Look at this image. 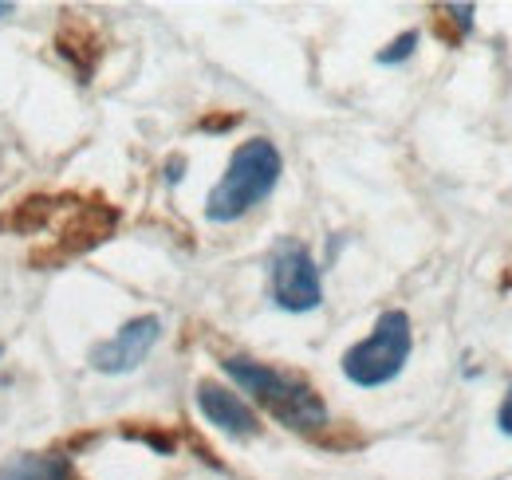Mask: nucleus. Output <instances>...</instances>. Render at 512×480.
Wrapping results in <instances>:
<instances>
[{
    "label": "nucleus",
    "mask_w": 512,
    "mask_h": 480,
    "mask_svg": "<svg viewBox=\"0 0 512 480\" xmlns=\"http://www.w3.org/2000/svg\"><path fill=\"white\" fill-rule=\"evenodd\" d=\"M414 48H418V32H402L386 52H379V63H383V67H394V63L410 60V56H414Z\"/></svg>",
    "instance_id": "8"
},
{
    "label": "nucleus",
    "mask_w": 512,
    "mask_h": 480,
    "mask_svg": "<svg viewBox=\"0 0 512 480\" xmlns=\"http://www.w3.org/2000/svg\"><path fill=\"white\" fill-rule=\"evenodd\" d=\"M158 339H162V319L158 315H138L91 351V366L99 374H130L146 362V355L158 347Z\"/></svg>",
    "instance_id": "5"
},
{
    "label": "nucleus",
    "mask_w": 512,
    "mask_h": 480,
    "mask_svg": "<svg viewBox=\"0 0 512 480\" xmlns=\"http://www.w3.org/2000/svg\"><path fill=\"white\" fill-rule=\"evenodd\" d=\"M0 355H4V347H0Z\"/></svg>",
    "instance_id": "11"
},
{
    "label": "nucleus",
    "mask_w": 512,
    "mask_h": 480,
    "mask_svg": "<svg viewBox=\"0 0 512 480\" xmlns=\"http://www.w3.org/2000/svg\"><path fill=\"white\" fill-rule=\"evenodd\" d=\"M268 296L280 311H292V315L316 311L323 303L320 268H316V260L308 256L304 244L280 240L272 248V256H268Z\"/></svg>",
    "instance_id": "4"
},
{
    "label": "nucleus",
    "mask_w": 512,
    "mask_h": 480,
    "mask_svg": "<svg viewBox=\"0 0 512 480\" xmlns=\"http://www.w3.org/2000/svg\"><path fill=\"white\" fill-rule=\"evenodd\" d=\"M197 410L209 425H217L221 433L229 437H256L260 433V421L256 414L245 406V398H237L233 390L217 386V382H197Z\"/></svg>",
    "instance_id": "6"
},
{
    "label": "nucleus",
    "mask_w": 512,
    "mask_h": 480,
    "mask_svg": "<svg viewBox=\"0 0 512 480\" xmlns=\"http://www.w3.org/2000/svg\"><path fill=\"white\" fill-rule=\"evenodd\" d=\"M221 366H225V374H229L245 394H253L256 402L280 421V425H288V429H296V433H316V429L327 425V402L316 394V386H308L304 378H296V374H288V370H276V366H268V362L241 359V355L225 359Z\"/></svg>",
    "instance_id": "1"
},
{
    "label": "nucleus",
    "mask_w": 512,
    "mask_h": 480,
    "mask_svg": "<svg viewBox=\"0 0 512 480\" xmlns=\"http://www.w3.org/2000/svg\"><path fill=\"white\" fill-rule=\"evenodd\" d=\"M497 425H501V429H505V433L512 437V390H509V398L501 402V414H497Z\"/></svg>",
    "instance_id": "9"
},
{
    "label": "nucleus",
    "mask_w": 512,
    "mask_h": 480,
    "mask_svg": "<svg viewBox=\"0 0 512 480\" xmlns=\"http://www.w3.org/2000/svg\"><path fill=\"white\" fill-rule=\"evenodd\" d=\"M410 347H414L410 315L406 311H383L375 331L343 355V374H347V382H355L363 390L386 386L402 374V366L410 359Z\"/></svg>",
    "instance_id": "3"
},
{
    "label": "nucleus",
    "mask_w": 512,
    "mask_h": 480,
    "mask_svg": "<svg viewBox=\"0 0 512 480\" xmlns=\"http://www.w3.org/2000/svg\"><path fill=\"white\" fill-rule=\"evenodd\" d=\"M284 174V158L276 150V142L268 138H249L233 150L225 178L217 181L205 197V217L213 225H233L241 221L249 209H256Z\"/></svg>",
    "instance_id": "2"
},
{
    "label": "nucleus",
    "mask_w": 512,
    "mask_h": 480,
    "mask_svg": "<svg viewBox=\"0 0 512 480\" xmlns=\"http://www.w3.org/2000/svg\"><path fill=\"white\" fill-rule=\"evenodd\" d=\"M4 16H12V4H0V20H4Z\"/></svg>",
    "instance_id": "10"
},
{
    "label": "nucleus",
    "mask_w": 512,
    "mask_h": 480,
    "mask_svg": "<svg viewBox=\"0 0 512 480\" xmlns=\"http://www.w3.org/2000/svg\"><path fill=\"white\" fill-rule=\"evenodd\" d=\"M0 480H71V461L60 453H20L0 469Z\"/></svg>",
    "instance_id": "7"
}]
</instances>
